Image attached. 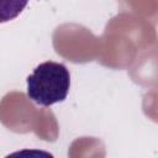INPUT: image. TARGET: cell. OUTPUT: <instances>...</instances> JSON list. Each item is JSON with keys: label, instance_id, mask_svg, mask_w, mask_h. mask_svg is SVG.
<instances>
[{"label": "cell", "instance_id": "obj_1", "mask_svg": "<svg viewBox=\"0 0 158 158\" xmlns=\"http://www.w3.org/2000/svg\"><path fill=\"white\" fill-rule=\"evenodd\" d=\"M70 88V74L67 67L57 62H43L27 78V96L41 106L63 101Z\"/></svg>", "mask_w": 158, "mask_h": 158}, {"label": "cell", "instance_id": "obj_2", "mask_svg": "<svg viewBox=\"0 0 158 158\" xmlns=\"http://www.w3.org/2000/svg\"><path fill=\"white\" fill-rule=\"evenodd\" d=\"M27 2L28 0H0V23L16 19Z\"/></svg>", "mask_w": 158, "mask_h": 158}]
</instances>
